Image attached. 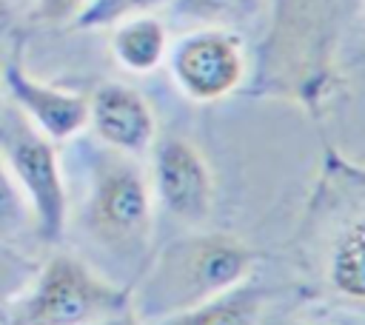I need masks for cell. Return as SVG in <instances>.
I'll list each match as a JSON object with an SVG mask.
<instances>
[{
	"label": "cell",
	"instance_id": "1",
	"mask_svg": "<svg viewBox=\"0 0 365 325\" xmlns=\"http://www.w3.org/2000/svg\"><path fill=\"white\" fill-rule=\"evenodd\" d=\"M362 0H271L248 91L317 114L339 86V48Z\"/></svg>",
	"mask_w": 365,
	"mask_h": 325
},
{
	"label": "cell",
	"instance_id": "2",
	"mask_svg": "<svg viewBox=\"0 0 365 325\" xmlns=\"http://www.w3.org/2000/svg\"><path fill=\"white\" fill-rule=\"evenodd\" d=\"M257 251L225 231H194L168 242L145 268L131 311L148 325L251 279Z\"/></svg>",
	"mask_w": 365,
	"mask_h": 325
},
{
	"label": "cell",
	"instance_id": "3",
	"mask_svg": "<svg viewBox=\"0 0 365 325\" xmlns=\"http://www.w3.org/2000/svg\"><path fill=\"white\" fill-rule=\"evenodd\" d=\"M11 325H94L131 311V291L74 254H51L6 308Z\"/></svg>",
	"mask_w": 365,
	"mask_h": 325
},
{
	"label": "cell",
	"instance_id": "4",
	"mask_svg": "<svg viewBox=\"0 0 365 325\" xmlns=\"http://www.w3.org/2000/svg\"><path fill=\"white\" fill-rule=\"evenodd\" d=\"M88 234L123 259H140L154 234V191L137 157L100 148L91 160L83 211Z\"/></svg>",
	"mask_w": 365,
	"mask_h": 325
},
{
	"label": "cell",
	"instance_id": "5",
	"mask_svg": "<svg viewBox=\"0 0 365 325\" xmlns=\"http://www.w3.org/2000/svg\"><path fill=\"white\" fill-rule=\"evenodd\" d=\"M0 157L29 200L37 237L43 242H60L68 225V191L57 143L11 100L0 103Z\"/></svg>",
	"mask_w": 365,
	"mask_h": 325
},
{
	"label": "cell",
	"instance_id": "6",
	"mask_svg": "<svg viewBox=\"0 0 365 325\" xmlns=\"http://www.w3.org/2000/svg\"><path fill=\"white\" fill-rule=\"evenodd\" d=\"M165 60L174 86L191 103H220L245 88L251 77L242 34L222 26H191L168 46Z\"/></svg>",
	"mask_w": 365,
	"mask_h": 325
},
{
	"label": "cell",
	"instance_id": "7",
	"mask_svg": "<svg viewBox=\"0 0 365 325\" xmlns=\"http://www.w3.org/2000/svg\"><path fill=\"white\" fill-rule=\"evenodd\" d=\"M151 191L174 220L202 225L214 208V171L205 154L180 134L157 137L151 145Z\"/></svg>",
	"mask_w": 365,
	"mask_h": 325
},
{
	"label": "cell",
	"instance_id": "8",
	"mask_svg": "<svg viewBox=\"0 0 365 325\" xmlns=\"http://www.w3.org/2000/svg\"><path fill=\"white\" fill-rule=\"evenodd\" d=\"M0 83L9 100L51 140L66 143L88 125V97L31 77L20 60L0 66Z\"/></svg>",
	"mask_w": 365,
	"mask_h": 325
},
{
	"label": "cell",
	"instance_id": "9",
	"mask_svg": "<svg viewBox=\"0 0 365 325\" xmlns=\"http://www.w3.org/2000/svg\"><path fill=\"white\" fill-rule=\"evenodd\" d=\"M88 128L120 154L143 157L157 140V117L151 103L125 83H103L88 97Z\"/></svg>",
	"mask_w": 365,
	"mask_h": 325
},
{
	"label": "cell",
	"instance_id": "10",
	"mask_svg": "<svg viewBox=\"0 0 365 325\" xmlns=\"http://www.w3.org/2000/svg\"><path fill=\"white\" fill-rule=\"evenodd\" d=\"M328 288L354 305H365V205L339 222L325 248Z\"/></svg>",
	"mask_w": 365,
	"mask_h": 325
},
{
	"label": "cell",
	"instance_id": "11",
	"mask_svg": "<svg viewBox=\"0 0 365 325\" xmlns=\"http://www.w3.org/2000/svg\"><path fill=\"white\" fill-rule=\"evenodd\" d=\"M271 296H274L271 288L248 279L231 291L208 296L185 311L154 319L148 325H262Z\"/></svg>",
	"mask_w": 365,
	"mask_h": 325
},
{
	"label": "cell",
	"instance_id": "12",
	"mask_svg": "<svg viewBox=\"0 0 365 325\" xmlns=\"http://www.w3.org/2000/svg\"><path fill=\"white\" fill-rule=\"evenodd\" d=\"M168 26L157 14H137L111 26V57L131 74H148L168 57Z\"/></svg>",
	"mask_w": 365,
	"mask_h": 325
},
{
	"label": "cell",
	"instance_id": "13",
	"mask_svg": "<svg viewBox=\"0 0 365 325\" xmlns=\"http://www.w3.org/2000/svg\"><path fill=\"white\" fill-rule=\"evenodd\" d=\"M168 6L174 17L188 26H222L240 31L268 14L271 0H171Z\"/></svg>",
	"mask_w": 365,
	"mask_h": 325
},
{
	"label": "cell",
	"instance_id": "14",
	"mask_svg": "<svg viewBox=\"0 0 365 325\" xmlns=\"http://www.w3.org/2000/svg\"><path fill=\"white\" fill-rule=\"evenodd\" d=\"M171 0H88L80 14L71 20L74 29L91 31V29H111L120 20L137 17V14H154L157 9L168 6Z\"/></svg>",
	"mask_w": 365,
	"mask_h": 325
},
{
	"label": "cell",
	"instance_id": "15",
	"mask_svg": "<svg viewBox=\"0 0 365 325\" xmlns=\"http://www.w3.org/2000/svg\"><path fill=\"white\" fill-rule=\"evenodd\" d=\"M31 222V208L0 157V242H9Z\"/></svg>",
	"mask_w": 365,
	"mask_h": 325
},
{
	"label": "cell",
	"instance_id": "16",
	"mask_svg": "<svg viewBox=\"0 0 365 325\" xmlns=\"http://www.w3.org/2000/svg\"><path fill=\"white\" fill-rule=\"evenodd\" d=\"M37 262L0 242V308H9L34 279Z\"/></svg>",
	"mask_w": 365,
	"mask_h": 325
},
{
	"label": "cell",
	"instance_id": "17",
	"mask_svg": "<svg viewBox=\"0 0 365 325\" xmlns=\"http://www.w3.org/2000/svg\"><path fill=\"white\" fill-rule=\"evenodd\" d=\"M88 0H34V11L43 23H71Z\"/></svg>",
	"mask_w": 365,
	"mask_h": 325
},
{
	"label": "cell",
	"instance_id": "18",
	"mask_svg": "<svg viewBox=\"0 0 365 325\" xmlns=\"http://www.w3.org/2000/svg\"><path fill=\"white\" fill-rule=\"evenodd\" d=\"M94 325H145L134 311H125V314H117L111 319H103V322H94Z\"/></svg>",
	"mask_w": 365,
	"mask_h": 325
},
{
	"label": "cell",
	"instance_id": "19",
	"mask_svg": "<svg viewBox=\"0 0 365 325\" xmlns=\"http://www.w3.org/2000/svg\"><path fill=\"white\" fill-rule=\"evenodd\" d=\"M11 26H14V11H11L9 0H0V37H3V34H9V31H11Z\"/></svg>",
	"mask_w": 365,
	"mask_h": 325
},
{
	"label": "cell",
	"instance_id": "20",
	"mask_svg": "<svg viewBox=\"0 0 365 325\" xmlns=\"http://www.w3.org/2000/svg\"><path fill=\"white\" fill-rule=\"evenodd\" d=\"M0 325H11V322H9V311H6V308H0Z\"/></svg>",
	"mask_w": 365,
	"mask_h": 325
},
{
	"label": "cell",
	"instance_id": "21",
	"mask_svg": "<svg viewBox=\"0 0 365 325\" xmlns=\"http://www.w3.org/2000/svg\"><path fill=\"white\" fill-rule=\"evenodd\" d=\"M297 325H319V322H297Z\"/></svg>",
	"mask_w": 365,
	"mask_h": 325
},
{
	"label": "cell",
	"instance_id": "22",
	"mask_svg": "<svg viewBox=\"0 0 365 325\" xmlns=\"http://www.w3.org/2000/svg\"><path fill=\"white\" fill-rule=\"evenodd\" d=\"M359 14H362V17H365V0H362V9H359Z\"/></svg>",
	"mask_w": 365,
	"mask_h": 325
},
{
	"label": "cell",
	"instance_id": "23",
	"mask_svg": "<svg viewBox=\"0 0 365 325\" xmlns=\"http://www.w3.org/2000/svg\"><path fill=\"white\" fill-rule=\"evenodd\" d=\"M0 66H3V63H0Z\"/></svg>",
	"mask_w": 365,
	"mask_h": 325
}]
</instances>
